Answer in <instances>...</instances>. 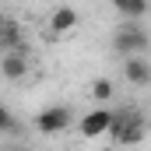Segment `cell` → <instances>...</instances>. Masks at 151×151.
<instances>
[{"label":"cell","instance_id":"1","mask_svg":"<svg viewBox=\"0 0 151 151\" xmlns=\"http://www.w3.org/2000/svg\"><path fill=\"white\" fill-rule=\"evenodd\" d=\"M106 137L113 144H123V148L127 144H141L148 137V119H144V113H137V109H113V119H109Z\"/></svg>","mask_w":151,"mask_h":151},{"label":"cell","instance_id":"2","mask_svg":"<svg viewBox=\"0 0 151 151\" xmlns=\"http://www.w3.org/2000/svg\"><path fill=\"white\" fill-rule=\"evenodd\" d=\"M74 109L70 106H49V109H42V113L32 119V127H35V134L42 137H53V134H63L67 127H74Z\"/></svg>","mask_w":151,"mask_h":151},{"label":"cell","instance_id":"3","mask_svg":"<svg viewBox=\"0 0 151 151\" xmlns=\"http://www.w3.org/2000/svg\"><path fill=\"white\" fill-rule=\"evenodd\" d=\"M109 119H113V109H91V113L81 116L74 127H77V134H81L84 141H95V137H106Z\"/></svg>","mask_w":151,"mask_h":151},{"label":"cell","instance_id":"4","mask_svg":"<svg viewBox=\"0 0 151 151\" xmlns=\"http://www.w3.org/2000/svg\"><path fill=\"white\" fill-rule=\"evenodd\" d=\"M148 32L141 28V25H130V28H123L119 35H116V42H113V49L119 53V56H137V53H144L148 49Z\"/></svg>","mask_w":151,"mask_h":151},{"label":"cell","instance_id":"5","mask_svg":"<svg viewBox=\"0 0 151 151\" xmlns=\"http://www.w3.org/2000/svg\"><path fill=\"white\" fill-rule=\"evenodd\" d=\"M0 74L7 81H21L28 74V46L21 49H11V53H0Z\"/></svg>","mask_w":151,"mask_h":151},{"label":"cell","instance_id":"6","mask_svg":"<svg viewBox=\"0 0 151 151\" xmlns=\"http://www.w3.org/2000/svg\"><path fill=\"white\" fill-rule=\"evenodd\" d=\"M123 77H127L130 84H137V88H148L151 84V60L144 53L127 56V60H123Z\"/></svg>","mask_w":151,"mask_h":151},{"label":"cell","instance_id":"7","mask_svg":"<svg viewBox=\"0 0 151 151\" xmlns=\"http://www.w3.org/2000/svg\"><path fill=\"white\" fill-rule=\"evenodd\" d=\"M25 46V35H21V25L7 14H0V49L11 53V49H21Z\"/></svg>","mask_w":151,"mask_h":151},{"label":"cell","instance_id":"8","mask_svg":"<svg viewBox=\"0 0 151 151\" xmlns=\"http://www.w3.org/2000/svg\"><path fill=\"white\" fill-rule=\"evenodd\" d=\"M49 28H53L56 35L74 32V28H77V11H74V7H67V4H63V7H56V11L49 14Z\"/></svg>","mask_w":151,"mask_h":151},{"label":"cell","instance_id":"9","mask_svg":"<svg viewBox=\"0 0 151 151\" xmlns=\"http://www.w3.org/2000/svg\"><path fill=\"white\" fill-rule=\"evenodd\" d=\"M88 95H91L95 102H109V99L116 95V88H113V81H109V77H95V81H91V88H88Z\"/></svg>","mask_w":151,"mask_h":151},{"label":"cell","instance_id":"10","mask_svg":"<svg viewBox=\"0 0 151 151\" xmlns=\"http://www.w3.org/2000/svg\"><path fill=\"white\" fill-rule=\"evenodd\" d=\"M21 127H18V116L11 113L7 106H0V134H18Z\"/></svg>","mask_w":151,"mask_h":151},{"label":"cell","instance_id":"11","mask_svg":"<svg viewBox=\"0 0 151 151\" xmlns=\"http://www.w3.org/2000/svg\"><path fill=\"white\" fill-rule=\"evenodd\" d=\"M123 14H127V18H144V14H148V0H130Z\"/></svg>","mask_w":151,"mask_h":151},{"label":"cell","instance_id":"12","mask_svg":"<svg viewBox=\"0 0 151 151\" xmlns=\"http://www.w3.org/2000/svg\"><path fill=\"white\" fill-rule=\"evenodd\" d=\"M109 4H113L116 11H119V14H123V11H127V4H130V0H109Z\"/></svg>","mask_w":151,"mask_h":151},{"label":"cell","instance_id":"13","mask_svg":"<svg viewBox=\"0 0 151 151\" xmlns=\"http://www.w3.org/2000/svg\"><path fill=\"white\" fill-rule=\"evenodd\" d=\"M0 151H28V148H21V144H7V148H0Z\"/></svg>","mask_w":151,"mask_h":151}]
</instances>
